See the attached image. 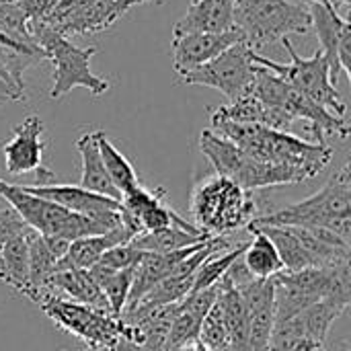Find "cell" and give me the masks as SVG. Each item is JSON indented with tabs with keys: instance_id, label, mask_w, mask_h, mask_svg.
Here are the masks:
<instances>
[{
	"instance_id": "obj_1",
	"label": "cell",
	"mask_w": 351,
	"mask_h": 351,
	"mask_svg": "<svg viewBox=\"0 0 351 351\" xmlns=\"http://www.w3.org/2000/svg\"><path fill=\"white\" fill-rule=\"evenodd\" d=\"M212 132L239 146L251 158L296 169L306 179L317 177L333 158V148L327 144L306 142L290 132H280L257 123L212 121Z\"/></svg>"
},
{
	"instance_id": "obj_2",
	"label": "cell",
	"mask_w": 351,
	"mask_h": 351,
	"mask_svg": "<svg viewBox=\"0 0 351 351\" xmlns=\"http://www.w3.org/2000/svg\"><path fill=\"white\" fill-rule=\"evenodd\" d=\"M261 226H300V228H327L343 241L351 237V169L346 162L331 179L311 197L286 206L267 216L255 218L247 228Z\"/></svg>"
},
{
	"instance_id": "obj_3",
	"label": "cell",
	"mask_w": 351,
	"mask_h": 351,
	"mask_svg": "<svg viewBox=\"0 0 351 351\" xmlns=\"http://www.w3.org/2000/svg\"><path fill=\"white\" fill-rule=\"evenodd\" d=\"M0 197H4L10 208L21 216V220L41 237H56L68 243L84 237H97L111 232L121 224V212L103 216V218H88L80 214H72L66 208L37 197L25 191L21 185L6 183L0 179Z\"/></svg>"
},
{
	"instance_id": "obj_4",
	"label": "cell",
	"mask_w": 351,
	"mask_h": 351,
	"mask_svg": "<svg viewBox=\"0 0 351 351\" xmlns=\"http://www.w3.org/2000/svg\"><path fill=\"white\" fill-rule=\"evenodd\" d=\"M189 208L193 226L208 237H228L257 218L251 191L220 175L206 177L193 187Z\"/></svg>"
},
{
	"instance_id": "obj_5",
	"label": "cell",
	"mask_w": 351,
	"mask_h": 351,
	"mask_svg": "<svg viewBox=\"0 0 351 351\" xmlns=\"http://www.w3.org/2000/svg\"><path fill=\"white\" fill-rule=\"evenodd\" d=\"M29 35L41 49L43 60L53 64V84L49 88L51 99H62L76 86L88 88L95 97L109 90V82L90 70V60L97 53V47H78L43 21L29 23Z\"/></svg>"
},
{
	"instance_id": "obj_6",
	"label": "cell",
	"mask_w": 351,
	"mask_h": 351,
	"mask_svg": "<svg viewBox=\"0 0 351 351\" xmlns=\"http://www.w3.org/2000/svg\"><path fill=\"white\" fill-rule=\"evenodd\" d=\"M276 292V325L290 321L300 311L321 302L339 300L350 304L351 300V269L348 265L335 267H315L296 274H280L274 278Z\"/></svg>"
},
{
	"instance_id": "obj_7",
	"label": "cell",
	"mask_w": 351,
	"mask_h": 351,
	"mask_svg": "<svg viewBox=\"0 0 351 351\" xmlns=\"http://www.w3.org/2000/svg\"><path fill=\"white\" fill-rule=\"evenodd\" d=\"M234 27L259 53L265 45L282 43L290 35L311 33V12L306 4L290 0H237Z\"/></svg>"
},
{
	"instance_id": "obj_8",
	"label": "cell",
	"mask_w": 351,
	"mask_h": 351,
	"mask_svg": "<svg viewBox=\"0 0 351 351\" xmlns=\"http://www.w3.org/2000/svg\"><path fill=\"white\" fill-rule=\"evenodd\" d=\"M199 148L204 156L214 167L216 175L230 179L245 191L278 187V185H294L308 181L300 171L280 165H269L251 158L239 146L218 136L212 130H204L199 136Z\"/></svg>"
},
{
	"instance_id": "obj_9",
	"label": "cell",
	"mask_w": 351,
	"mask_h": 351,
	"mask_svg": "<svg viewBox=\"0 0 351 351\" xmlns=\"http://www.w3.org/2000/svg\"><path fill=\"white\" fill-rule=\"evenodd\" d=\"M249 93H253L263 105L282 111L292 121L304 119L315 136V142L319 144H327V136H337L341 140L350 136V123L346 117H337L325 111L308 97H304L300 90H296L292 84H288L284 78L265 70L263 66H259Z\"/></svg>"
},
{
	"instance_id": "obj_10",
	"label": "cell",
	"mask_w": 351,
	"mask_h": 351,
	"mask_svg": "<svg viewBox=\"0 0 351 351\" xmlns=\"http://www.w3.org/2000/svg\"><path fill=\"white\" fill-rule=\"evenodd\" d=\"M282 45L286 47V51L290 53V62L288 64H280L274 62L261 53H253L255 64L263 66L265 70L278 74L280 78H284L288 84H292L296 90H300L304 97H308L313 103H317L319 107H323L325 111L337 115V117H346L348 113V105L341 97V93L337 90V86L331 82L329 76V64L323 56V51H315L311 58H302L290 37L282 39Z\"/></svg>"
},
{
	"instance_id": "obj_11",
	"label": "cell",
	"mask_w": 351,
	"mask_h": 351,
	"mask_svg": "<svg viewBox=\"0 0 351 351\" xmlns=\"http://www.w3.org/2000/svg\"><path fill=\"white\" fill-rule=\"evenodd\" d=\"M39 306L58 327L76 335L88 348H111L121 335L123 321L119 317H113L109 311L53 296L43 298Z\"/></svg>"
},
{
	"instance_id": "obj_12",
	"label": "cell",
	"mask_w": 351,
	"mask_h": 351,
	"mask_svg": "<svg viewBox=\"0 0 351 351\" xmlns=\"http://www.w3.org/2000/svg\"><path fill=\"white\" fill-rule=\"evenodd\" d=\"M253 49L241 41L218 53L214 60L181 76L185 84H199L220 90L230 103L249 93L259 66L253 60Z\"/></svg>"
},
{
	"instance_id": "obj_13",
	"label": "cell",
	"mask_w": 351,
	"mask_h": 351,
	"mask_svg": "<svg viewBox=\"0 0 351 351\" xmlns=\"http://www.w3.org/2000/svg\"><path fill=\"white\" fill-rule=\"evenodd\" d=\"M138 6L132 0H58L47 12V23L60 35H93L109 29Z\"/></svg>"
},
{
	"instance_id": "obj_14",
	"label": "cell",
	"mask_w": 351,
	"mask_h": 351,
	"mask_svg": "<svg viewBox=\"0 0 351 351\" xmlns=\"http://www.w3.org/2000/svg\"><path fill=\"white\" fill-rule=\"evenodd\" d=\"M241 41L245 39L237 27L222 33H173L171 47L175 72L183 76Z\"/></svg>"
},
{
	"instance_id": "obj_15",
	"label": "cell",
	"mask_w": 351,
	"mask_h": 351,
	"mask_svg": "<svg viewBox=\"0 0 351 351\" xmlns=\"http://www.w3.org/2000/svg\"><path fill=\"white\" fill-rule=\"evenodd\" d=\"M241 292L247 315H249V351H267L269 337L276 325V302L274 292L276 284L274 278L257 280L251 278L239 286H232Z\"/></svg>"
},
{
	"instance_id": "obj_16",
	"label": "cell",
	"mask_w": 351,
	"mask_h": 351,
	"mask_svg": "<svg viewBox=\"0 0 351 351\" xmlns=\"http://www.w3.org/2000/svg\"><path fill=\"white\" fill-rule=\"evenodd\" d=\"M45 123L39 115H27L12 128V138L2 146L4 167L8 175H23L41 169L45 150Z\"/></svg>"
},
{
	"instance_id": "obj_17",
	"label": "cell",
	"mask_w": 351,
	"mask_h": 351,
	"mask_svg": "<svg viewBox=\"0 0 351 351\" xmlns=\"http://www.w3.org/2000/svg\"><path fill=\"white\" fill-rule=\"evenodd\" d=\"M25 191L53 202L66 208L72 214L88 216V218H103L121 212V202L93 193L80 185H60V183H45V185H21Z\"/></svg>"
},
{
	"instance_id": "obj_18",
	"label": "cell",
	"mask_w": 351,
	"mask_h": 351,
	"mask_svg": "<svg viewBox=\"0 0 351 351\" xmlns=\"http://www.w3.org/2000/svg\"><path fill=\"white\" fill-rule=\"evenodd\" d=\"M237 0H191L173 33H222L234 27Z\"/></svg>"
},
{
	"instance_id": "obj_19",
	"label": "cell",
	"mask_w": 351,
	"mask_h": 351,
	"mask_svg": "<svg viewBox=\"0 0 351 351\" xmlns=\"http://www.w3.org/2000/svg\"><path fill=\"white\" fill-rule=\"evenodd\" d=\"M132 239H134V234L123 224H119L117 228H113L111 232H105V234L76 239V241L70 243L66 255L58 261L56 271H64V269H90L93 265L99 263L103 253H107L109 249H113L117 245H125Z\"/></svg>"
},
{
	"instance_id": "obj_20",
	"label": "cell",
	"mask_w": 351,
	"mask_h": 351,
	"mask_svg": "<svg viewBox=\"0 0 351 351\" xmlns=\"http://www.w3.org/2000/svg\"><path fill=\"white\" fill-rule=\"evenodd\" d=\"M308 12H311V31H315L319 37L321 51L329 64L331 82L337 86L339 76H341V70L337 64V43H339L343 29L350 25V19L341 16L333 4H311Z\"/></svg>"
},
{
	"instance_id": "obj_21",
	"label": "cell",
	"mask_w": 351,
	"mask_h": 351,
	"mask_svg": "<svg viewBox=\"0 0 351 351\" xmlns=\"http://www.w3.org/2000/svg\"><path fill=\"white\" fill-rule=\"evenodd\" d=\"M76 148H78L80 160H82L80 187H84V189H88L93 193H99V195L121 202V193L111 183V179H109V175L105 171V165L101 160L99 146H97V132H88V134L80 136L78 142H76Z\"/></svg>"
},
{
	"instance_id": "obj_22",
	"label": "cell",
	"mask_w": 351,
	"mask_h": 351,
	"mask_svg": "<svg viewBox=\"0 0 351 351\" xmlns=\"http://www.w3.org/2000/svg\"><path fill=\"white\" fill-rule=\"evenodd\" d=\"M29 232L16 234L0 251V280L21 296L29 292Z\"/></svg>"
},
{
	"instance_id": "obj_23",
	"label": "cell",
	"mask_w": 351,
	"mask_h": 351,
	"mask_svg": "<svg viewBox=\"0 0 351 351\" xmlns=\"http://www.w3.org/2000/svg\"><path fill=\"white\" fill-rule=\"evenodd\" d=\"M249 232L253 234V239L243 253V263L247 271L257 280H269L284 274V263L269 237L259 228H249Z\"/></svg>"
},
{
	"instance_id": "obj_24",
	"label": "cell",
	"mask_w": 351,
	"mask_h": 351,
	"mask_svg": "<svg viewBox=\"0 0 351 351\" xmlns=\"http://www.w3.org/2000/svg\"><path fill=\"white\" fill-rule=\"evenodd\" d=\"M212 237L204 234L202 230H185V228H165L156 232H142L130 243L146 253H171L181 251L187 247H193L197 243H204Z\"/></svg>"
},
{
	"instance_id": "obj_25",
	"label": "cell",
	"mask_w": 351,
	"mask_h": 351,
	"mask_svg": "<svg viewBox=\"0 0 351 351\" xmlns=\"http://www.w3.org/2000/svg\"><path fill=\"white\" fill-rule=\"evenodd\" d=\"M134 271L136 267H128L121 271H107L99 265H93L88 269V274L93 276V280L97 282V286L101 288L107 308L113 317L121 319V313L128 304L130 298V290H132V282H134Z\"/></svg>"
},
{
	"instance_id": "obj_26",
	"label": "cell",
	"mask_w": 351,
	"mask_h": 351,
	"mask_svg": "<svg viewBox=\"0 0 351 351\" xmlns=\"http://www.w3.org/2000/svg\"><path fill=\"white\" fill-rule=\"evenodd\" d=\"M97 146H99V154L101 160L105 165V171L111 179V183L115 185V189L123 195L130 189H134L136 185H140L138 181V173L132 167V162L111 144V140L107 138V134L103 130H97Z\"/></svg>"
},
{
	"instance_id": "obj_27",
	"label": "cell",
	"mask_w": 351,
	"mask_h": 351,
	"mask_svg": "<svg viewBox=\"0 0 351 351\" xmlns=\"http://www.w3.org/2000/svg\"><path fill=\"white\" fill-rule=\"evenodd\" d=\"M0 33L4 37H8L10 41H14L16 45L31 49L43 58L41 49L33 43V39L29 35V21H27L25 12L21 10V6L14 0H4L0 4Z\"/></svg>"
},
{
	"instance_id": "obj_28",
	"label": "cell",
	"mask_w": 351,
	"mask_h": 351,
	"mask_svg": "<svg viewBox=\"0 0 351 351\" xmlns=\"http://www.w3.org/2000/svg\"><path fill=\"white\" fill-rule=\"evenodd\" d=\"M247 245H249V243H239V245H237L234 249H230L226 255H214V257H210V259L195 271V280H193V290H191V294L216 286V284L224 278V274L230 269V265H232L237 259L243 257Z\"/></svg>"
},
{
	"instance_id": "obj_29",
	"label": "cell",
	"mask_w": 351,
	"mask_h": 351,
	"mask_svg": "<svg viewBox=\"0 0 351 351\" xmlns=\"http://www.w3.org/2000/svg\"><path fill=\"white\" fill-rule=\"evenodd\" d=\"M208 351H222V350H232L230 346V337H228V329L220 311V304L214 302L212 308L208 311V315L202 321L199 327V337H197Z\"/></svg>"
},
{
	"instance_id": "obj_30",
	"label": "cell",
	"mask_w": 351,
	"mask_h": 351,
	"mask_svg": "<svg viewBox=\"0 0 351 351\" xmlns=\"http://www.w3.org/2000/svg\"><path fill=\"white\" fill-rule=\"evenodd\" d=\"M146 251L136 249L132 243L125 245H117L113 249H109L107 253H103V257L99 259V267L107 269V271H121L128 267H136L140 263V259L144 257Z\"/></svg>"
},
{
	"instance_id": "obj_31",
	"label": "cell",
	"mask_w": 351,
	"mask_h": 351,
	"mask_svg": "<svg viewBox=\"0 0 351 351\" xmlns=\"http://www.w3.org/2000/svg\"><path fill=\"white\" fill-rule=\"evenodd\" d=\"M27 228H29V226L21 220V216H19L12 208L0 210V251H2V247H4L10 239H14L16 234L25 232Z\"/></svg>"
},
{
	"instance_id": "obj_32",
	"label": "cell",
	"mask_w": 351,
	"mask_h": 351,
	"mask_svg": "<svg viewBox=\"0 0 351 351\" xmlns=\"http://www.w3.org/2000/svg\"><path fill=\"white\" fill-rule=\"evenodd\" d=\"M14 2L25 12L27 21L33 23V21H43L58 0H14Z\"/></svg>"
},
{
	"instance_id": "obj_33",
	"label": "cell",
	"mask_w": 351,
	"mask_h": 351,
	"mask_svg": "<svg viewBox=\"0 0 351 351\" xmlns=\"http://www.w3.org/2000/svg\"><path fill=\"white\" fill-rule=\"evenodd\" d=\"M267 351H327L325 343L315 339H294V341H276L269 343Z\"/></svg>"
},
{
	"instance_id": "obj_34",
	"label": "cell",
	"mask_w": 351,
	"mask_h": 351,
	"mask_svg": "<svg viewBox=\"0 0 351 351\" xmlns=\"http://www.w3.org/2000/svg\"><path fill=\"white\" fill-rule=\"evenodd\" d=\"M337 64L339 70L351 78V23L343 29L339 43H337Z\"/></svg>"
},
{
	"instance_id": "obj_35",
	"label": "cell",
	"mask_w": 351,
	"mask_h": 351,
	"mask_svg": "<svg viewBox=\"0 0 351 351\" xmlns=\"http://www.w3.org/2000/svg\"><path fill=\"white\" fill-rule=\"evenodd\" d=\"M25 97L21 93H16L14 88H10L2 78H0V105H6L10 101H23Z\"/></svg>"
},
{
	"instance_id": "obj_36",
	"label": "cell",
	"mask_w": 351,
	"mask_h": 351,
	"mask_svg": "<svg viewBox=\"0 0 351 351\" xmlns=\"http://www.w3.org/2000/svg\"><path fill=\"white\" fill-rule=\"evenodd\" d=\"M0 45L2 47H10V49H14V51H21V53H29V56H35V58H39V60H43L39 53H35V51H31V49H25V47H21V45H16L14 41H10L8 37H4L2 33H0Z\"/></svg>"
},
{
	"instance_id": "obj_37",
	"label": "cell",
	"mask_w": 351,
	"mask_h": 351,
	"mask_svg": "<svg viewBox=\"0 0 351 351\" xmlns=\"http://www.w3.org/2000/svg\"><path fill=\"white\" fill-rule=\"evenodd\" d=\"M175 351H208L206 350V346L199 341V339H193V341H187L185 346H181L179 350Z\"/></svg>"
},
{
	"instance_id": "obj_38",
	"label": "cell",
	"mask_w": 351,
	"mask_h": 351,
	"mask_svg": "<svg viewBox=\"0 0 351 351\" xmlns=\"http://www.w3.org/2000/svg\"><path fill=\"white\" fill-rule=\"evenodd\" d=\"M306 4H331V0H304Z\"/></svg>"
},
{
	"instance_id": "obj_39",
	"label": "cell",
	"mask_w": 351,
	"mask_h": 351,
	"mask_svg": "<svg viewBox=\"0 0 351 351\" xmlns=\"http://www.w3.org/2000/svg\"><path fill=\"white\" fill-rule=\"evenodd\" d=\"M331 4L337 8V4H350V0H331Z\"/></svg>"
},
{
	"instance_id": "obj_40",
	"label": "cell",
	"mask_w": 351,
	"mask_h": 351,
	"mask_svg": "<svg viewBox=\"0 0 351 351\" xmlns=\"http://www.w3.org/2000/svg\"><path fill=\"white\" fill-rule=\"evenodd\" d=\"M86 351H111V348H88Z\"/></svg>"
},
{
	"instance_id": "obj_41",
	"label": "cell",
	"mask_w": 351,
	"mask_h": 351,
	"mask_svg": "<svg viewBox=\"0 0 351 351\" xmlns=\"http://www.w3.org/2000/svg\"><path fill=\"white\" fill-rule=\"evenodd\" d=\"M132 2H136V4H144V2H150V0H132Z\"/></svg>"
},
{
	"instance_id": "obj_42",
	"label": "cell",
	"mask_w": 351,
	"mask_h": 351,
	"mask_svg": "<svg viewBox=\"0 0 351 351\" xmlns=\"http://www.w3.org/2000/svg\"><path fill=\"white\" fill-rule=\"evenodd\" d=\"M2 2H4V0H0V4H2Z\"/></svg>"
},
{
	"instance_id": "obj_43",
	"label": "cell",
	"mask_w": 351,
	"mask_h": 351,
	"mask_svg": "<svg viewBox=\"0 0 351 351\" xmlns=\"http://www.w3.org/2000/svg\"><path fill=\"white\" fill-rule=\"evenodd\" d=\"M343 351H350V350H348V348H346V350H343Z\"/></svg>"
}]
</instances>
